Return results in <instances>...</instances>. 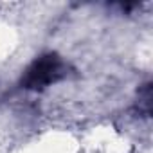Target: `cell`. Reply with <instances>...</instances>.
<instances>
[{"instance_id": "cell-1", "label": "cell", "mask_w": 153, "mask_h": 153, "mask_svg": "<svg viewBox=\"0 0 153 153\" xmlns=\"http://www.w3.org/2000/svg\"><path fill=\"white\" fill-rule=\"evenodd\" d=\"M65 72H67V67L61 61V58L56 52H47V54L36 58L27 67V70L22 76V87H25L29 90L45 88V87L56 83L58 79H61Z\"/></svg>"}]
</instances>
